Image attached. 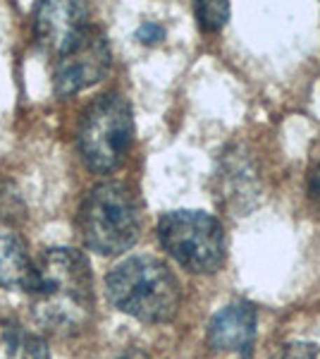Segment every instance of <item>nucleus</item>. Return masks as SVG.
<instances>
[{"mask_svg": "<svg viewBox=\"0 0 320 359\" xmlns=\"http://www.w3.org/2000/svg\"><path fill=\"white\" fill-rule=\"evenodd\" d=\"M196 20L203 32H220L230 20V3H196Z\"/></svg>", "mask_w": 320, "mask_h": 359, "instance_id": "10", "label": "nucleus"}, {"mask_svg": "<svg viewBox=\"0 0 320 359\" xmlns=\"http://www.w3.org/2000/svg\"><path fill=\"white\" fill-rule=\"evenodd\" d=\"M308 194H311V199L320 206V161L311 170V175H308Z\"/></svg>", "mask_w": 320, "mask_h": 359, "instance_id": "14", "label": "nucleus"}, {"mask_svg": "<svg viewBox=\"0 0 320 359\" xmlns=\"http://www.w3.org/2000/svg\"><path fill=\"white\" fill-rule=\"evenodd\" d=\"M89 10L81 3H41L34 15L36 39L46 50L60 57L67 48H72L89 29Z\"/></svg>", "mask_w": 320, "mask_h": 359, "instance_id": "7", "label": "nucleus"}, {"mask_svg": "<svg viewBox=\"0 0 320 359\" xmlns=\"http://www.w3.org/2000/svg\"><path fill=\"white\" fill-rule=\"evenodd\" d=\"M108 297L120 311L144 323H167L182 304L174 273L155 257H132L108 276Z\"/></svg>", "mask_w": 320, "mask_h": 359, "instance_id": "2", "label": "nucleus"}, {"mask_svg": "<svg viewBox=\"0 0 320 359\" xmlns=\"http://www.w3.org/2000/svg\"><path fill=\"white\" fill-rule=\"evenodd\" d=\"M272 359H318V352L316 347L308 343H292V345H284Z\"/></svg>", "mask_w": 320, "mask_h": 359, "instance_id": "11", "label": "nucleus"}, {"mask_svg": "<svg viewBox=\"0 0 320 359\" xmlns=\"http://www.w3.org/2000/svg\"><path fill=\"white\" fill-rule=\"evenodd\" d=\"M134 120L125 96H98L79 125V151L86 165L96 172L115 170L132 147Z\"/></svg>", "mask_w": 320, "mask_h": 359, "instance_id": "5", "label": "nucleus"}, {"mask_svg": "<svg viewBox=\"0 0 320 359\" xmlns=\"http://www.w3.org/2000/svg\"><path fill=\"white\" fill-rule=\"evenodd\" d=\"M256 326L258 314L253 304L249 302H232L223 306L208 326V343L218 352H239L249 355L256 340Z\"/></svg>", "mask_w": 320, "mask_h": 359, "instance_id": "8", "label": "nucleus"}, {"mask_svg": "<svg viewBox=\"0 0 320 359\" xmlns=\"http://www.w3.org/2000/svg\"><path fill=\"white\" fill-rule=\"evenodd\" d=\"M162 36H165V29H162L160 25H155V22H144V25L137 29V39L146 46H153V43L162 41Z\"/></svg>", "mask_w": 320, "mask_h": 359, "instance_id": "12", "label": "nucleus"}, {"mask_svg": "<svg viewBox=\"0 0 320 359\" xmlns=\"http://www.w3.org/2000/svg\"><path fill=\"white\" fill-rule=\"evenodd\" d=\"M36 273V262L27 254V245L15 233H0V287L29 290Z\"/></svg>", "mask_w": 320, "mask_h": 359, "instance_id": "9", "label": "nucleus"}, {"mask_svg": "<svg viewBox=\"0 0 320 359\" xmlns=\"http://www.w3.org/2000/svg\"><path fill=\"white\" fill-rule=\"evenodd\" d=\"M162 249L191 273H215L225 264L223 223L206 211H170L158 221Z\"/></svg>", "mask_w": 320, "mask_h": 359, "instance_id": "4", "label": "nucleus"}, {"mask_svg": "<svg viewBox=\"0 0 320 359\" xmlns=\"http://www.w3.org/2000/svg\"><path fill=\"white\" fill-rule=\"evenodd\" d=\"M27 292L32 294L34 314L53 331H81L94 314V278L86 257L77 249H46Z\"/></svg>", "mask_w": 320, "mask_h": 359, "instance_id": "1", "label": "nucleus"}, {"mask_svg": "<svg viewBox=\"0 0 320 359\" xmlns=\"http://www.w3.org/2000/svg\"><path fill=\"white\" fill-rule=\"evenodd\" d=\"M84 245L103 257L127 252L141 233V208L137 194L122 182H101L81 204Z\"/></svg>", "mask_w": 320, "mask_h": 359, "instance_id": "3", "label": "nucleus"}, {"mask_svg": "<svg viewBox=\"0 0 320 359\" xmlns=\"http://www.w3.org/2000/svg\"><path fill=\"white\" fill-rule=\"evenodd\" d=\"M110 67V46L106 41V34L96 27H89L86 34L79 39L72 48L57 57L55 62V94L72 96L86 86L96 84L103 79V74Z\"/></svg>", "mask_w": 320, "mask_h": 359, "instance_id": "6", "label": "nucleus"}, {"mask_svg": "<svg viewBox=\"0 0 320 359\" xmlns=\"http://www.w3.org/2000/svg\"><path fill=\"white\" fill-rule=\"evenodd\" d=\"M118 359H151L146 352H141V350H137V347H132V350H125Z\"/></svg>", "mask_w": 320, "mask_h": 359, "instance_id": "15", "label": "nucleus"}, {"mask_svg": "<svg viewBox=\"0 0 320 359\" xmlns=\"http://www.w3.org/2000/svg\"><path fill=\"white\" fill-rule=\"evenodd\" d=\"M22 359H50V355H48L46 345L41 343L39 338H32V340H27V345H25V357H22Z\"/></svg>", "mask_w": 320, "mask_h": 359, "instance_id": "13", "label": "nucleus"}]
</instances>
